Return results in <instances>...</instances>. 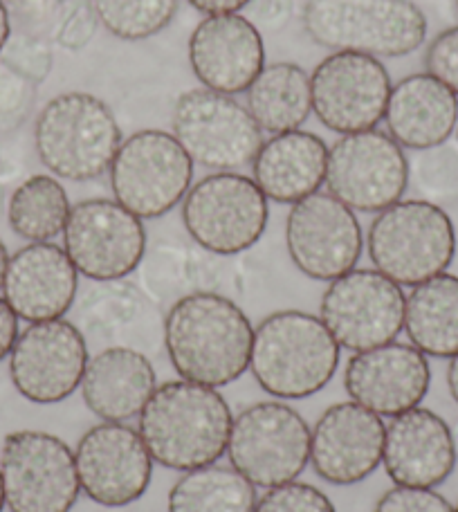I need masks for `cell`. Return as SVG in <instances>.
Returning a JSON list of instances; mask_svg holds the SVG:
<instances>
[{"label": "cell", "instance_id": "obj_1", "mask_svg": "<svg viewBox=\"0 0 458 512\" xmlns=\"http://www.w3.org/2000/svg\"><path fill=\"white\" fill-rule=\"evenodd\" d=\"M254 326L232 299L218 292L180 297L164 317V346L182 380L227 387L250 369Z\"/></svg>", "mask_w": 458, "mask_h": 512}, {"label": "cell", "instance_id": "obj_2", "mask_svg": "<svg viewBox=\"0 0 458 512\" xmlns=\"http://www.w3.org/2000/svg\"><path fill=\"white\" fill-rule=\"evenodd\" d=\"M232 423L221 391L180 378L158 384L142 409L137 432L155 463L187 472L221 459Z\"/></svg>", "mask_w": 458, "mask_h": 512}, {"label": "cell", "instance_id": "obj_3", "mask_svg": "<svg viewBox=\"0 0 458 512\" xmlns=\"http://www.w3.org/2000/svg\"><path fill=\"white\" fill-rule=\"evenodd\" d=\"M342 346L315 315L277 310L254 328L250 371L279 400H304L322 391L340 367Z\"/></svg>", "mask_w": 458, "mask_h": 512}, {"label": "cell", "instance_id": "obj_4", "mask_svg": "<svg viewBox=\"0 0 458 512\" xmlns=\"http://www.w3.org/2000/svg\"><path fill=\"white\" fill-rule=\"evenodd\" d=\"M122 142V128L104 99L79 90L52 97L34 122V151L63 180L102 178Z\"/></svg>", "mask_w": 458, "mask_h": 512}, {"label": "cell", "instance_id": "obj_5", "mask_svg": "<svg viewBox=\"0 0 458 512\" xmlns=\"http://www.w3.org/2000/svg\"><path fill=\"white\" fill-rule=\"evenodd\" d=\"M306 34L322 48L400 59L427 39V16L414 0H308Z\"/></svg>", "mask_w": 458, "mask_h": 512}, {"label": "cell", "instance_id": "obj_6", "mask_svg": "<svg viewBox=\"0 0 458 512\" xmlns=\"http://www.w3.org/2000/svg\"><path fill=\"white\" fill-rule=\"evenodd\" d=\"M373 268L398 286H418L450 268L456 230L432 200H398L373 218L366 232Z\"/></svg>", "mask_w": 458, "mask_h": 512}, {"label": "cell", "instance_id": "obj_7", "mask_svg": "<svg viewBox=\"0 0 458 512\" xmlns=\"http://www.w3.org/2000/svg\"><path fill=\"white\" fill-rule=\"evenodd\" d=\"M270 205L252 178L214 171L182 198V225L200 248L234 256L254 248L268 230Z\"/></svg>", "mask_w": 458, "mask_h": 512}, {"label": "cell", "instance_id": "obj_8", "mask_svg": "<svg viewBox=\"0 0 458 512\" xmlns=\"http://www.w3.org/2000/svg\"><path fill=\"white\" fill-rule=\"evenodd\" d=\"M227 456L256 488L283 486L297 481L310 463V427L281 400L254 402L234 418Z\"/></svg>", "mask_w": 458, "mask_h": 512}, {"label": "cell", "instance_id": "obj_9", "mask_svg": "<svg viewBox=\"0 0 458 512\" xmlns=\"http://www.w3.org/2000/svg\"><path fill=\"white\" fill-rule=\"evenodd\" d=\"M108 173L117 203L151 221L169 214L187 196L194 160L171 133L146 128L126 137Z\"/></svg>", "mask_w": 458, "mask_h": 512}, {"label": "cell", "instance_id": "obj_10", "mask_svg": "<svg viewBox=\"0 0 458 512\" xmlns=\"http://www.w3.org/2000/svg\"><path fill=\"white\" fill-rule=\"evenodd\" d=\"M171 135L194 164L212 171L247 167L263 144V131L247 108L209 88H191L176 99Z\"/></svg>", "mask_w": 458, "mask_h": 512}, {"label": "cell", "instance_id": "obj_11", "mask_svg": "<svg viewBox=\"0 0 458 512\" xmlns=\"http://www.w3.org/2000/svg\"><path fill=\"white\" fill-rule=\"evenodd\" d=\"M0 474L12 512H70L81 492L75 452L59 436L36 429L5 436Z\"/></svg>", "mask_w": 458, "mask_h": 512}, {"label": "cell", "instance_id": "obj_12", "mask_svg": "<svg viewBox=\"0 0 458 512\" xmlns=\"http://www.w3.org/2000/svg\"><path fill=\"white\" fill-rule=\"evenodd\" d=\"M326 187L353 212L380 214L409 187L405 149L378 128L342 135L328 149Z\"/></svg>", "mask_w": 458, "mask_h": 512}, {"label": "cell", "instance_id": "obj_13", "mask_svg": "<svg viewBox=\"0 0 458 512\" xmlns=\"http://www.w3.org/2000/svg\"><path fill=\"white\" fill-rule=\"evenodd\" d=\"M405 292L378 270L355 268L328 283L319 319L335 342L360 353L396 342L405 328Z\"/></svg>", "mask_w": 458, "mask_h": 512}, {"label": "cell", "instance_id": "obj_14", "mask_svg": "<svg viewBox=\"0 0 458 512\" xmlns=\"http://www.w3.org/2000/svg\"><path fill=\"white\" fill-rule=\"evenodd\" d=\"M63 250L86 279L102 283L126 279L144 259V223L117 200H81L70 209Z\"/></svg>", "mask_w": 458, "mask_h": 512}, {"label": "cell", "instance_id": "obj_15", "mask_svg": "<svg viewBox=\"0 0 458 512\" xmlns=\"http://www.w3.org/2000/svg\"><path fill=\"white\" fill-rule=\"evenodd\" d=\"M384 63L357 52H333L310 75L313 113L337 135L371 131L384 120L391 95Z\"/></svg>", "mask_w": 458, "mask_h": 512}, {"label": "cell", "instance_id": "obj_16", "mask_svg": "<svg viewBox=\"0 0 458 512\" xmlns=\"http://www.w3.org/2000/svg\"><path fill=\"white\" fill-rule=\"evenodd\" d=\"M286 248L295 268L315 281L355 270L364 250L362 225L351 207L328 191L299 200L286 218Z\"/></svg>", "mask_w": 458, "mask_h": 512}, {"label": "cell", "instance_id": "obj_17", "mask_svg": "<svg viewBox=\"0 0 458 512\" xmlns=\"http://www.w3.org/2000/svg\"><path fill=\"white\" fill-rule=\"evenodd\" d=\"M84 333L68 319L36 322L18 333L9 353L14 389L34 405H57L79 389L88 367Z\"/></svg>", "mask_w": 458, "mask_h": 512}, {"label": "cell", "instance_id": "obj_18", "mask_svg": "<svg viewBox=\"0 0 458 512\" xmlns=\"http://www.w3.org/2000/svg\"><path fill=\"white\" fill-rule=\"evenodd\" d=\"M75 463L81 492L104 508H124L151 486L153 459L137 429L99 423L79 438Z\"/></svg>", "mask_w": 458, "mask_h": 512}, {"label": "cell", "instance_id": "obj_19", "mask_svg": "<svg viewBox=\"0 0 458 512\" xmlns=\"http://www.w3.org/2000/svg\"><path fill=\"white\" fill-rule=\"evenodd\" d=\"M382 416L357 402H337L310 429V465L333 486H353L378 470L384 450Z\"/></svg>", "mask_w": 458, "mask_h": 512}, {"label": "cell", "instance_id": "obj_20", "mask_svg": "<svg viewBox=\"0 0 458 512\" xmlns=\"http://www.w3.org/2000/svg\"><path fill=\"white\" fill-rule=\"evenodd\" d=\"M429 384L432 367L414 344L389 342L353 353L344 369V389L351 400L389 418L418 407Z\"/></svg>", "mask_w": 458, "mask_h": 512}, {"label": "cell", "instance_id": "obj_21", "mask_svg": "<svg viewBox=\"0 0 458 512\" xmlns=\"http://www.w3.org/2000/svg\"><path fill=\"white\" fill-rule=\"evenodd\" d=\"M189 66L203 88L245 93L265 68L261 30L241 14L207 16L189 36Z\"/></svg>", "mask_w": 458, "mask_h": 512}, {"label": "cell", "instance_id": "obj_22", "mask_svg": "<svg viewBox=\"0 0 458 512\" xmlns=\"http://www.w3.org/2000/svg\"><path fill=\"white\" fill-rule=\"evenodd\" d=\"M456 438L432 409L414 407L384 427L382 465L396 486L436 488L456 468Z\"/></svg>", "mask_w": 458, "mask_h": 512}, {"label": "cell", "instance_id": "obj_23", "mask_svg": "<svg viewBox=\"0 0 458 512\" xmlns=\"http://www.w3.org/2000/svg\"><path fill=\"white\" fill-rule=\"evenodd\" d=\"M79 272L57 243H30L9 256L3 299L23 322L61 319L75 304Z\"/></svg>", "mask_w": 458, "mask_h": 512}, {"label": "cell", "instance_id": "obj_24", "mask_svg": "<svg viewBox=\"0 0 458 512\" xmlns=\"http://www.w3.org/2000/svg\"><path fill=\"white\" fill-rule=\"evenodd\" d=\"M79 389L86 407L99 420L128 423L142 414L158 389V378L144 353L128 346H111L88 360Z\"/></svg>", "mask_w": 458, "mask_h": 512}, {"label": "cell", "instance_id": "obj_25", "mask_svg": "<svg viewBox=\"0 0 458 512\" xmlns=\"http://www.w3.org/2000/svg\"><path fill=\"white\" fill-rule=\"evenodd\" d=\"M384 122L402 149L427 151L452 140L458 126V97L427 72L409 75L391 88Z\"/></svg>", "mask_w": 458, "mask_h": 512}, {"label": "cell", "instance_id": "obj_26", "mask_svg": "<svg viewBox=\"0 0 458 512\" xmlns=\"http://www.w3.org/2000/svg\"><path fill=\"white\" fill-rule=\"evenodd\" d=\"M328 146L308 131L270 135L252 160V180L263 196L281 205H295L313 196L326 182Z\"/></svg>", "mask_w": 458, "mask_h": 512}, {"label": "cell", "instance_id": "obj_27", "mask_svg": "<svg viewBox=\"0 0 458 512\" xmlns=\"http://www.w3.org/2000/svg\"><path fill=\"white\" fill-rule=\"evenodd\" d=\"M245 108L263 133L299 131L313 113L310 75L297 63H270L245 90Z\"/></svg>", "mask_w": 458, "mask_h": 512}, {"label": "cell", "instance_id": "obj_28", "mask_svg": "<svg viewBox=\"0 0 458 512\" xmlns=\"http://www.w3.org/2000/svg\"><path fill=\"white\" fill-rule=\"evenodd\" d=\"M405 333L427 358L458 353V277L436 274L411 288L405 301Z\"/></svg>", "mask_w": 458, "mask_h": 512}, {"label": "cell", "instance_id": "obj_29", "mask_svg": "<svg viewBox=\"0 0 458 512\" xmlns=\"http://www.w3.org/2000/svg\"><path fill=\"white\" fill-rule=\"evenodd\" d=\"M70 198L61 182L36 173L14 189L7 203V223L27 243H52L63 234L70 216Z\"/></svg>", "mask_w": 458, "mask_h": 512}, {"label": "cell", "instance_id": "obj_30", "mask_svg": "<svg viewBox=\"0 0 458 512\" xmlns=\"http://www.w3.org/2000/svg\"><path fill=\"white\" fill-rule=\"evenodd\" d=\"M256 486L232 465H203L173 483L169 512H254Z\"/></svg>", "mask_w": 458, "mask_h": 512}, {"label": "cell", "instance_id": "obj_31", "mask_svg": "<svg viewBox=\"0 0 458 512\" xmlns=\"http://www.w3.org/2000/svg\"><path fill=\"white\" fill-rule=\"evenodd\" d=\"M99 25L122 41H144L167 30L180 0H90Z\"/></svg>", "mask_w": 458, "mask_h": 512}, {"label": "cell", "instance_id": "obj_32", "mask_svg": "<svg viewBox=\"0 0 458 512\" xmlns=\"http://www.w3.org/2000/svg\"><path fill=\"white\" fill-rule=\"evenodd\" d=\"M414 173L416 185L432 198L458 196V142L447 140L427 151H418L409 164V178Z\"/></svg>", "mask_w": 458, "mask_h": 512}, {"label": "cell", "instance_id": "obj_33", "mask_svg": "<svg viewBox=\"0 0 458 512\" xmlns=\"http://www.w3.org/2000/svg\"><path fill=\"white\" fill-rule=\"evenodd\" d=\"M0 61L18 72L21 77L30 79L32 84L39 86L52 72V45L39 34H12L5 43L3 52H0Z\"/></svg>", "mask_w": 458, "mask_h": 512}, {"label": "cell", "instance_id": "obj_34", "mask_svg": "<svg viewBox=\"0 0 458 512\" xmlns=\"http://www.w3.org/2000/svg\"><path fill=\"white\" fill-rule=\"evenodd\" d=\"M36 84L0 61V135L14 133L32 115Z\"/></svg>", "mask_w": 458, "mask_h": 512}, {"label": "cell", "instance_id": "obj_35", "mask_svg": "<svg viewBox=\"0 0 458 512\" xmlns=\"http://www.w3.org/2000/svg\"><path fill=\"white\" fill-rule=\"evenodd\" d=\"M254 512H337L333 501L310 483L290 481L277 488H268L256 499Z\"/></svg>", "mask_w": 458, "mask_h": 512}, {"label": "cell", "instance_id": "obj_36", "mask_svg": "<svg viewBox=\"0 0 458 512\" xmlns=\"http://www.w3.org/2000/svg\"><path fill=\"white\" fill-rule=\"evenodd\" d=\"M425 70L458 97V25L436 34L427 45Z\"/></svg>", "mask_w": 458, "mask_h": 512}, {"label": "cell", "instance_id": "obj_37", "mask_svg": "<svg viewBox=\"0 0 458 512\" xmlns=\"http://www.w3.org/2000/svg\"><path fill=\"white\" fill-rule=\"evenodd\" d=\"M373 512H454V506L434 488L396 486L384 492Z\"/></svg>", "mask_w": 458, "mask_h": 512}, {"label": "cell", "instance_id": "obj_38", "mask_svg": "<svg viewBox=\"0 0 458 512\" xmlns=\"http://www.w3.org/2000/svg\"><path fill=\"white\" fill-rule=\"evenodd\" d=\"M97 27L99 18L93 5H90V0L88 3H77L59 21L57 30H54V41H57L63 50L81 52L90 41H93Z\"/></svg>", "mask_w": 458, "mask_h": 512}, {"label": "cell", "instance_id": "obj_39", "mask_svg": "<svg viewBox=\"0 0 458 512\" xmlns=\"http://www.w3.org/2000/svg\"><path fill=\"white\" fill-rule=\"evenodd\" d=\"M9 9V16H16L21 23L39 25L50 21L59 12L61 0H3Z\"/></svg>", "mask_w": 458, "mask_h": 512}, {"label": "cell", "instance_id": "obj_40", "mask_svg": "<svg viewBox=\"0 0 458 512\" xmlns=\"http://www.w3.org/2000/svg\"><path fill=\"white\" fill-rule=\"evenodd\" d=\"M18 131L0 135V182H12L25 169V146L16 140Z\"/></svg>", "mask_w": 458, "mask_h": 512}, {"label": "cell", "instance_id": "obj_41", "mask_svg": "<svg viewBox=\"0 0 458 512\" xmlns=\"http://www.w3.org/2000/svg\"><path fill=\"white\" fill-rule=\"evenodd\" d=\"M250 7L254 21L265 30H279L292 16V0H252Z\"/></svg>", "mask_w": 458, "mask_h": 512}, {"label": "cell", "instance_id": "obj_42", "mask_svg": "<svg viewBox=\"0 0 458 512\" xmlns=\"http://www.w3.org/2000/svg\"><path fill=\"white\" fill-rule=\"evenodd\" d=\"M18 317L7 301L0 297V362L9 358L18 340Z\"/></svg>", "mask_w": 458, "mask_h": 512}, {"label": "cell", "instance_id": "obj_43", "mask_svg": "<svg viewBox=\"0 0 458 512\" xmlns=\"http://www.w3.org/2000/svg\"><path fill=\"white\" fill-rule=\"evenodd\" d=\"M187 3L207 16H218V14H238L241 9L250 7L252 0H187Z\"/></svg>", "mask_w": 458, "mask_h": 512}, {"label": "cell", "instance_id": "obj_44", "mask_svg": "<svg viewBox=\"0 0 458 512\" xmlns=\"http://www.w3.org/2000/svg\"><path fill=\"white\" fill-rule=\"evenodd\" d=\"M12 36V23H9V9L5 7L3 0H0V52H3L5 43Z\"/></svg>", "mask_w": 458, "mask_h": 512}, {"label": "cell", "instance_id": "obj_45", "mask_svg": "<svg viewBox=\"0 0 458 512\" xmlns=\"http://www.w3.org/2000/svg\"><path fill=\"white\" fill-rule=\"evenodd\" d=\"M447 387H450L452 398L458 405V353L450 358V367H447Z\"/></svg>", "mask_w": 458, "mask_h": 512}, {"label": "cell", "instance_id": "obj_46", "mask_svg": "<svg viewBox=\"0 0 458 512\" xmlns=\"http://www.w3.org/2000/svg\"><path fill=\"white\" fill-rule=\"evenodd\" d=\"M7 261H9V254L5 243L0 241V288H3V279H5V270H7Z\"/></svg>", "mask_w": 458, "mask_h": 512}, {"label": "cell", "instance_id": "obj_47", "mask_svg": "<svg viewBox=\"0 0 458 512\" xmlns=\"http://www.w3.org/2000/svg\"><path fill=\"white\" fill-rule=\"evenodd\" d=\"M5 508V488H3V474H0V512Z\"/></svg>", "mask_w": 458, "mask_h": 512}, {"label": "cell", "instance_id": "obj_48", "mask_svg": "<svg viewBox=\"0 0 458 512\" xmlns=\"http://www.w3.org/2000/svg\"><path fill=\"white\" fill-rule=\"evenodd\" d=\"M0 212H3V198H0Z\"/></svg>", "mask_w": 458, "mask_h": 512}, {"label": "cell", "instance_id": "obj_49", "mask_svg": "<svg viewBox=\"0 0 458 512\" xmlns=\"http://www.w3.org/2000/svg\"><path fill=\"white\" fill-rule=\"evenodd\" d=\"M454 135H456V142H458V126H456V133Z\"/></svg>", "mask_w": 458, "mask_h": 512}, {"label": "cell", "instance_id": "obj_50", "mask_svg": "<svg viewBox=\"0 0 458 512\" xmlns=\"http://www.w3.org/2000/svg\"><path fill=\"white\" fill-rule=\"evenodd\" d=\"M454 512H458V506H456V508H454Z\"/></svg>", "mask_w": 458, "mask_h": 512}, {"label": "cell", "instance_id": "obj_51", "mask_svg": "<svg viewBox=\"0 0 458 512\" xmlns=\"http://www.w3.org/2000/svg\"><path fill=\"white\" fill-rule=\"evenodd\" d=\"M456 7H458V0H456Z\"/></svg>", "mask_w": 458, "mask_h": 512}]
</instances>
